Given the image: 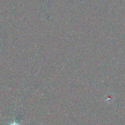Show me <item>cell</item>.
<instances>
[{"mask_svg": "<svg viewBox=\"0 0 125 125\" xmlns=\"http://www.w3.org/2000/svg\"><path fill=\"white\" fill-rule=\"evenodd\" d=\"M18 125L15 124V123H13V124H12V125Z\"/></svg>", "mask_w": 125, "mask_h": 125, "instance_id": "cell-1", "label": "cell"}]
</instances>
